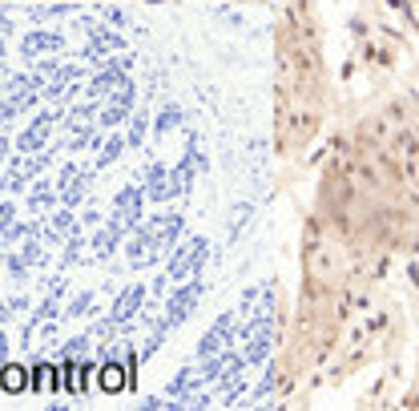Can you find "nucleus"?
<instances>
[{
    "mask_svg": "<svg viewBox=\"0 0 419 411\" xmlns=\"http://www.w3.org/2000/svg\"><path fill=\"white\" fill-rule=\"evenodd\" d=\"M0 387H4L9 395H16V391H25V387H28L25 367H4V371H0Z\"/></svg>",
    "mask_w": 419,
    "mask_h": 411,
    "instance_id": "nucleus-1",
    "label": "nucleus"
},
{
    "mask_svg": "<svg viewBox=\"0 0 419 411\" xmlns=\"http://www.w3.org/2000/svg\"><path fill=\"white\" fill-rule=\"evenodd\" d=\"M101 387H105V391H121L125 387V371L117 363H105V367H101Z\"/></svg>",
    "mask_w": 419,
    "mask_h": 411,
    "instance_id": "nucleus-2",
    "label": "nucleus"
},
{
    "mask_svg": "<svg viewBox=\"0 0 419 411\" xmlns=\"http://www.w3.org/2000/svg\"><path fill=\"white\" fill-rule=\"evenodd\" d=\"M53 375H57V371H53L49 363H45V367H37V391H40V395H45V391H53V387H57V379H53Z\"/></svg>",
    "mask_w": 419,
    "mask_h": 411,
    "instance_id": "nucleus-3",
    "label": "nucleus"
}]
</instances>
